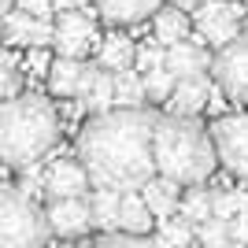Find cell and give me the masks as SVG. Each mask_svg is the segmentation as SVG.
<instances>
[{"label": "cell", "mask_w": 248, "mask_h": 248, "mask_svg": "<svg viewBox=\"0 0 248 248\" xmlns=\"http://www.w3.org/2000/svg\"><path fill=\"white\" fill-rule=\"evenodd\" d=\"M155 123L145 108H115L93 115L78 134V163L89 170L93 189L141 193L155 170Z\"/></svg>", "instance_id": "6da1fadb"}, {"label": "cell", "mask_w": 248, "mask_h": 248, "mask_svg": "<svg viewBox=\"0 0 248 248\" xmlns=\"http://www.w3.org/2000/svg\"><path fill=\"white\" fill-rule=\"evenodd\" d=\"M218 167L215 137L197 119L159 115L155 123V170L182 186H204Z\"/></svg>", "instance_id": "7a4b0ae2"}, {"label": "cell", "mask_w": 248, "mask_h": 248, "mask_svg": "<svg viewBox=\"0 0 248 248\" xmlns=\"http://www.w3.org/2000/svg\"><path fill=\"white\" fill-rule=\"evenodd\" d=\"M60 141V115L45 96L22 93L0 108V155L8 167L37 163Z\"/></svg>", "instance_id": "3957f363"}, {"label": "cell", "mask_w": 248, "mask_h": 248, "mask_svg": "<svg viewBox=\"0 0 248 248\" xmlns=\"http://www.w3.org/2000/svg\"><path fill=\"white\" fill-rule=\"evenodd\" d=\"M52 222L48 211L33 204L19 189L0 193V241L4 248H48Z\"/></svg>", "instance_id": "277c9868"}, {"label": "cell", "mask_w": 248, "mask_h": 248, "mask_svg": "<svg viewBox=\"0 0 248 248\" xmlns=\"http://www.w3.org/2000/svg\"><path fill=\"white\" fill-rule=\"evenodd\" d=\"M211 78L230 100L248 104V33L211 56Z\"/></svg>", "instance_id": "5b68a950"}, {"label": "cell", "mask_w": 248, "mask_h": 248, "mask_svg": "<svg viewBox=\"0 0 248 248\" xmlns=\"http://www.w3.org/2000/svg\"><path fill=\"white\" fill-rule=\"evenodd\" d=\"M241 19H245L241 4H233V0H211V4L193 11V30L207 45H215V52H218L241 37Z\"/></svg>", "instance_id": "8992f818"}, {"label": "cell", "mask_w": 248, "mask_h": 248, "mask_svg": "<svg viewBox=\"0 0 248 248\" xmlns=\"http://www.w3.org/2000/svg\"><path fill=\"white\" fill-rule=\"evenodd\" d=\"M218 163L245 178L248 174V115H218L211 123Z\"/></svg>", "instance_id": "52a82bcc"}, {"label": "cell", "mask_w": 248, "mask_h": 248, "mask_svg": "<svg viewBox=\"0 0 248 248\" xmlns=\"http://www.w3.org/2000/svg\"><path fill=\"white\" fill-rule=\"evenodd\" d=\"M56 52L67 56V60H82L85 52L96 45V22L82 11H60V22H56Z\"/></svg>", "instance_id": "ba28073f"}, {"label": "cell", "mask_w": 248, "mask_h": 248, "mask_svg": "<svg viewBox=\"0 0 248 248\" xmlns=\"http://www.w3.org/2000/svg\"><path fill=\"white\" fill-rule=\"evenodd\" d=\"M89 186H93L89 170L82 163H74V159H60V163H52L45 170V193L52 200H78L89 193Z\"/></svg>", "instance_id": "9c48e42d"}, {"label": "cell", "mask_w": 248, "mask_h": 248, "mask_svg": "<svg viewBox=\"0 0 248 248\" xmlns=\"http://www.w3.org/2000/svg\"><path fill=\"white\" fill-rule=\"evenodd\" d=\"M48 222H52V233H56V237H82V233H89V226H96L93 222V204L85 197L52 200L48 204Z\"/></svg>", "instance_id": "30bf717a"}, {"label": "cell", "mask_w": 248, "mask_h": 248, "mask_svg": "<svg viewBox=\"0 0 248 248\" xmlns=\"http://www.w3.org/2000/svg\"><path fill=\"white\" fill-rule=\"evenodd\" d=\"M4 30H8V48H45L56 41V26L48 19H33L26 11H8L4 15Z\"/></svg>", "instance_id": "8fae6325"}, {"label": "cell", "mask_w": 248, "mask_h": 248, "mask_svg": "<svg viewBox=\"0 0 248 248\" xmlns=\"http://www.w3.org/2000/svg\"><path fill=\"white\" fill-rule=\"evenodd\" d=\"M211 82L215 78H186V82H178L174 96L167 100V115H182V119H197L204 111V104L211 100Z\"/></svg>", "instance_id": "7c38bea8"}, {"label": "cell", "mask_w": 248, "mask_h": 248, "mask_svg": "<svg viewBox=\"0 0 248 248\" xmlns=\"http://www.w3.org/2000/svg\"><path fill=\"white\" fill-rule=\"evenodd\" d=\"M163 0H96V11H100L104 22L111 26H134V22H145L148 15H159Z\"/></svg>", "instance_id": "4fadbf2b"}, {"label": "cell", "mask_w": 248, "mask_h": 248, "mask_svg": "<svg viewBox=\"0 0 248 248\" xmlns=\"http://www.w3.org/2000/svg\"><path fill=\"white\" fill-rule=\"evenodd\" d=\"M211 60H207V52L200 48L197 41H182V45H170L167 48V71L174 74L178 82H186V78H204Z\"/></svg>", "instance_id": "5bb4252c"}, {"label": "cell", "mask_w": 248, "mask_h": 248, "mask_svg": "<svg viewBox=\"0 0 248 248\" xmlns=\"http://www.w3.org/2000/svg\"><path fill=\"white\" fill-rule=\"evenodd\" d=\"M141 197H145V204L152 207V215L163 222V218H174V211H182V197H186V193H182V182L155 174L152 182L141 189Z\"/></svg>", "instance_id": "9a60e30c"}, {"label": "cell", "mask_w": 248, "mask_h": 248, "mask_svg": "<svg viewBox=\"0 0 248 248\" xmlns=\"http://www.w3.org/2000/svg\"><path fill=\"white\" fill-rule=\"evenodd\" d=\"M85 67L82 60H67V56H60V60L52 63V71H48V89L56 96H82V82H85Z\"/></svg>", "instance_id": "2e32d148"}, {"label": "cell", "mask_w": 248, "mask_h": 248, "mask_svg": "<svg viewBox=\"0 0 248 248\" xmlns=\"http://www.w3.org/2000/svg\"><path fill=\"white\" fill-rule=\"evenodd\" d=\"M189 30H193V19H189L186 8H178V4H170V8H159V15H155V41L159 45H182L189 37Z\"/></svg>", "instance_id": "e0dca14e"}, {"label": "cell", "mask_w": 248, "mask_h": 248, "mask_svg": "<svg viewBox=\"0 0 248 248\" xmlns=\"http://www.w3.org/2000/svg\"><path fill=\"white\" fill-rule=\"evenodd\" d=\"M155 215L152 207L145 204L141 193H123V215H119V230L123 233H137V237H145L148 230H152Z\"/></svg>", "instance_id": "ac0fdd59"}, {"label": "cell", "mask_w": 248, "mask_h": 248, "mask_svg": "<svg viewBox=\"0 0 248 248\" xmlns=\"http://www.w3.org/2000/svg\"><path fill=\"white\" fill-rule=\"evenodd\" d=\"M134 60H137V48H134L130 37L111 33V37H104V41H100V67H104V71H111V74L130 71Z\"/></svg>", "instance_id": "d6986e66"}, {"label": "cell", "mask_w": 248, "mask_h": 248, "mask_svg": "<svg viewBox=\"0 0 248 248\" xmlns=\"http://www.w3.org/2000/svg\"><path fill=\"white\" fill-rule=\"evenodd\" d=\"M89 204H93V222L104 233H115L119 230V215H123V193H115V189H93Z\"/></svg>", "instance_id": "ffe728a7"}, {"label": "cell", "mask_w": 248, "mask_h": 248, "mask_svg": "<svg viewBox=\"0 0 248 248\" xmlns=\"http://www.w3.org/2000/svg\"><path fill=\"white\" fill-rule=\"evenodd\" d=\"M145 100H148L145 74L137 71V67L115 74V108H141Z\"/></svg>", "instance_id": "44dd1931"}, {"label": "cell", "mask_w": 248, "mask_h": 248, "mask_svg": "<svg viewBox=\"0 0 248 248\" xmlns=\"http://www.w3.org/2000/svg\"><path fill=\"white\" fill-rule=\"evenodd\" d=\"M182 218H189L193 226H204L207 218H215V193H207L204 186H189V193L182 197Z\"/></svg>", "instance_id": "7402d4cb"}, {"label": "cell", "mask_w": 248, "mask_h": 248, "mask_svg": "<svg viewBox=\"0 0 248 248\" xmlns=\"http://www.w3.org/2000/svg\"><path fill=\"white\" fill-rule=\"evenodd\" d=\"M193 237H197V226L178 215V218H163L159 222V233L152 237V245L155 248H189Z\"/></svg>", "instance_id": "603a6c76"}, {"label": "cell", "mask_w": 248, "mask_h": 248, "mask_svg": "<svg viewBox=\"0 0 248 248\" xmlns=\"http://www.w3.org/2000/svg\"><path fill=\"white\" fill-rule=\"evenodd\" d=\"M85 108H89L93 115L115 111V74H108V71L96 74L93 89H89V96H85Z\"/></svg>", "instance_id": "cb8c5ba5"}, {"label": "cell", "mask_w": 248, "mask_h": 248, "mask_svg": "<svg viewBox=\"0 0 248 248\" xmlns=\"http://www.w3.org/2000/svg\"><path fill=\"white\" fill-rule=\"evenodd\" d=\"M145 89H148V100L167 104L170 96H174V89H178V78L167 71V67H155V71L145 74Z\"/></svg>", "instance_id": "d4e9b609"}, {"label": "cell", "mask_w": 248, "mask_h": 248, "mask_svg": "<svg viewBox=\"0 0 248 248\" xmlns=\"http://www.w3.org/2000/svg\"><path fill=\"white\" fill-rule=\"evenodd\" d=\"M197 241L204 248H233L230 222H226V218H207L204 226H197Z\"/></svg>", "instance_id": "484cf974"}, {"label": "cell", "mask_w": 248, "mask_h": 248, "mask_svg": "<svg viewBox=\"0 0 248 248\" xmlns=\"http://www.w3.org/2000/svg\"><path fill=\"white\" fill-rule=\"evenodd\" d=\"M93 248H155V245L148 237H137V233H123V230H115V233L96 237Z\"/></svg>", "instance_id": "4316f807"}, {"label": "cell", "mask_w": 248, "mask_h": 248, "mask_svg": "<svg viewBox=\"0 0 248 248\" xmlns=\"http://www.w3.org/2000/svg\"><path fill=\"white\" fill-rule=\"evenodd\" d=\"M134 67H137L141 74L155 71V67H167V48H159V45H141V48H137Z\"/></svg>", "instance_id": "83f0119b"}, {"label": "cell", "mask_w": 248, "mask_h": 248, "mask_svg": "<svg viewBox=\"0 0 248 248\" xmlns=\"http://www.w3.org/2000/svg\"><path fill=\"white\" fill-rule=\"evenodd\" d=\"M4 100H15L19 96V63H15V52L4 48Z\"/></svg>", "instance_id": "f1b7e54d"}, {"label": "cell", "mask_w": 248, "mask_h": 248, "mask_svg": "<svg viewBox=\"0 0 248 248\" xmlns=\"http://www.w3.org/2000/svg\"><path fill=\"white\" fill-rule=\"evenodd\" d=\"M37 189H45V174L37 170V163H30V167H22L19 170V193H26V197H37Z\"/></svg>", "instance_id": "f546056e"}, {"label": "cell", "mask_w": 248, "mask_h": 248, "mask_svg": "<svg viewBox=\"0 0 248 248\" xmlns=\"http://www.w3.org/2000/svg\"><path fill=\"white\" fill-rule=\"evenodd\" d=\"M241 215V200L237 193H215V218H226V222H233V218Z\"/></svg>", "instance_id": "4dcf8cb0"}, {"label": "cell", "mask_w": 248, "mask_h": 248, "mask_svg": "<svg viewBox=\"0 0 248 248\" xmlns=\"http://www.w3.org/2000/svg\"><path fill=\"white\" fill-rule=\"evenodd\" d=\"M52 63H56V60H48V52H45V48H30V52H26V74H41V78H48Z\"/></svg>", "instance_id": "1f68e13d"}, {"label": "cell", "mask_w": 248, "mask_h": 248, "mask_svg": "<svg viewBox=\"0 0 248 248\" xmlns=\"http://www.w3.org/2000/svg\"><path fill=\"white\" fill-rule=\"evenodd\" d=\"M19 11L33 15V19H48L56 8H52V0H19Z\"/></svg>", "instance_id": "d6a6232c"}, {"label": "cell", "mask_w": 248, "mask_h": 248, "mask_svg": "<svg viewBox=\"0 0 248 248\" xmlns=\"http://www.w3.org/2000/svg\"><path fill=\"white\" fill-rule=\"evenodd\" d=\"M230 233H233V248H248V215L245 211L230 222Z\"/></svg>", "instance_id": "836d02e7"}, {"label": "cell", "mask_w": 248, "mask_h": 248, "mask_svg": "<svg viewBox=\"0 0 248 248\" xmlns=\"http://www.w3.org/2000/svg\"><path fill=\"white\" fill-rule=\"evenodd\" d=\"M52 8H56V11H78V8H82V0H52Z\"/></svg>", "instance_id": "e575fe53"}, {"label": "cell", "mask_w": 248, "mask_h": 248, "mask_svg": "<svg viewBox=\"0 0 248 248\" xmlns=\"http://www.w3.org/2000/svg\"><path fill=\"white\" fill-rule=\"evenodd\" d=\"M170 4H178V8H186V11H197L204 4H211V0H170Z\"/></svg>", "instance_id": "d590c367"}, {"label": "cell", "mask_w": 248, "mask_h": 248, "mask_svg": "<svg viewBox=\"0 0 248 248\" xmlns=\"http://www.w3.org/2000/svg\"><path fill=\"white\" fill-rule=\"evenodd\" d=\"M15 4H19V0H0V8H4V15H8V11H15Z\"/></svg>", "instance_id": "8d00e7d4"}, {"label": "cell", "mask_w": 248, "mask_h": 248, "mask_svg": "<svg viewBox=\"0 0 248 248\" xmlns=\"http://www.w3.org/2000/svg\"><path fill=\"white\" fill-rule=\"evenodd\" d=\"M245 189H248V174H245Z\"/></svg>", "instance_id": "74e56055"}]
</instances>
